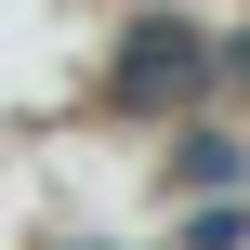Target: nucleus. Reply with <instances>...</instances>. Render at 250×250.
<instances>
[{
	"label": "nucleus",
	"mask_w": 250,
	"mask_h": 250,
	"mask_svg": "<svg viewBox=\"0 0 250 250\" xmlns=\"http://www.w3.org/2000/svg\"><path fill=\"white\" fill-rule=\"evenodd\" d=\"M185 79H198V40H185V26H132L119 92H185Z\"/></svg>",
	"instance_id": "obj_1"
}]
</instances>
